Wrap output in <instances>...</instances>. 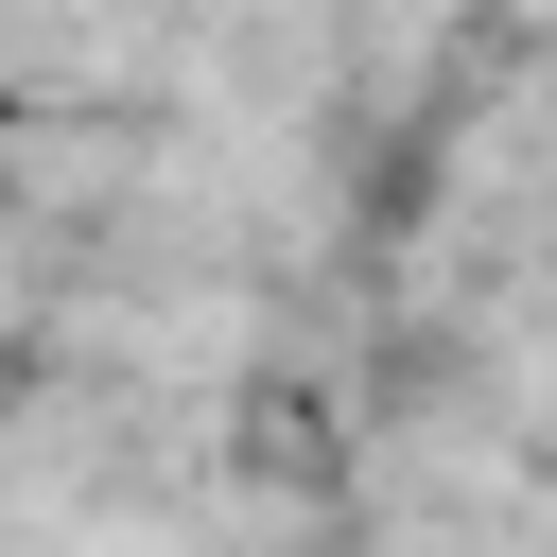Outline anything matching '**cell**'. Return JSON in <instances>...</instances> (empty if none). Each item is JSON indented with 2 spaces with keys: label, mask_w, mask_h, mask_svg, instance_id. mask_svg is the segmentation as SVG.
Instances as JSON below:
<instances>
[]
</instances>
